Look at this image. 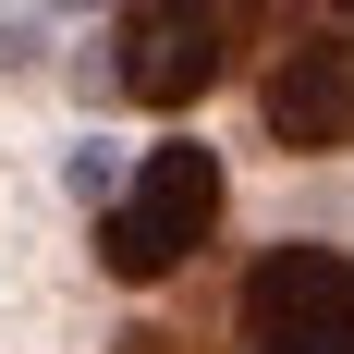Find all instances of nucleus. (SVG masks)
Masks as SVG:
<instances>
[{"label":"nucleus","mask_w":354,"mask_h":354,"mask_svg":"<svg viewBox=\"0 0 354 354\" xmlns=\"http://www.w3.org/2000/svg\"><path fill=\"white\" fill-rule=\"evenodd\" d=\"M110 354H171V330H122V342H110Z\"/></svg>","instance_id":"obj_5"},{"label":"nucleus","mask_w":354,"mask_h":354,"mask_svg":"<svg viewBox=\"0 0 354 354\" xmlns=\"http://www.w3.org/2000/svg\"><path fill=\"white\" fill-rule=\"evenodd\" d=\"M208 220H220V159L196 135H171V147H147V171L122 183V208L98 220V269L110 281H171L183 257L208 245Z\"/></svg>","instance_id":"obj_1"},{"label":"nucleus","mask_w":354,"mask_h":354,"mask_svg":"<svg viewBox=\"0 0 354 354\" xmlns=\"http://www.w3.org/2000/svg\"><path fill=\"white\" fill-rule=\"evenodd\" d=\"M257 122H269V147H293V159L354 147V37L342 25H293L281 49H269V73H257Z\"/></svg>","instance_id":"obj_4"},{"label":"nucleus","mask_w":354,"mask_h":354,"mask_svg":"<svg viewBox=\"0 0 354 354\" xmlns=\"http://www.w3.org/2000/svg\"><path fill=\"white\" fill-rule=\"evenodd\" d=\"M257 12H220V0H135V12H110V98L135 110H183L208 98L220 73H232V37H245Z\"/></svg>","instance_id":"obj_2"},{"label":"nucleus","mask_w":354,"mask_h":354,"mask_svg":"<svg viewBox=\"0 0 354 354\" xmlns=\"http://www.w3.org/2000/svg\"><path fill=\"white\" fill-rule=\"evenodd\" d=\"M245 354H354V257L269 245L245 269Z\"/></svg>","instance_id":"obj_3"}]
</instances>
